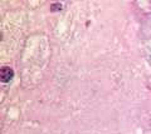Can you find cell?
<instances>
[{"mask_svg": "<svg viewBox=\"0 0 151 134\" xmlns=\"http://www.w3.org/2000/svg\"><path fill=\"white\" fill-rule=\"evenodd\" d=\"M14 75V72L10 67H3L1 70H0V78L4 83H8L12 80V78Z\"/></svg>", "mask_w": 151, "mask_h": 134, "instance_id": "cell-1", "label": "cell"}, {"mask_svg": "<svg viewBox=\"0 0 151 134\" xmlns=\"http://www.w3.org/2000/svg\"><path fill=\"white\" fill-rule=\"evenodd\" d=\"M50 9L53 11H55V10H60V9H62V5H60V4H53V5L50 6Z\"/></svg>", "mask_w": 151, "mask_h": 134, "instance_id": "cell-2", "label": "cell"}]
</instances>
